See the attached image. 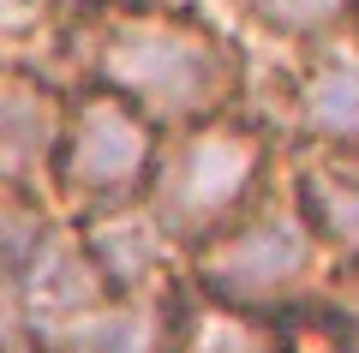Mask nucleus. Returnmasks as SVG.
I'll list each match as a JSON object with an SVG mask.
<instances>
[{
	"mask_svg": "<svg viewBox=\"0 0 359 353\" xmlns=\"http://www.w3.org/2000/svg\"><path fill=\"white\" fill-rule=\"evenodd\" d=\"M90 78L96 90L132 102L150 126H198L233 114L245 84L240 48L198 13H162V6H126L102 18L90 36Z\"/></svg>",
	"mask_w": 359,
	"mask_h": 353,
	"instance_id": "1",
	"label": "nucleus"
},
{
	"mask_svg": "<svg viewBox=\"0 0 359 353\" xmlns=\"http://www.w3.org/2000/svg\"><path fill=\"white\" fill-rule=\"evenodd\" d=\"M264 174H269L264 126L245 114H216V120H198V126H180L162 138L144 204L168 227V240L192 252L252 210L264 192Z\"/></svg>",
	"mask_w": 359,
	"mask_h": 353,
	"instance_id": "2",
	"label": "nucleus"
},
{
	"mask_svg": "<svg viewBox=\"0 0 359 353\" xmlns=\"http://www.w3.org/2000/svg\"><path fill=\"white\" fill-rule=\"evenodd\" d=\"M323 246L294 198H257L240 222L210 234L186 252V281L198 300L233 305V312H282L318 281Z\"/></svg>",
	"mask_w": 359,
	"mask_h": 353,
	"instance_id": "3",
	"label": "nucleus"
},
{
	"mask_svg": "<svg viewBox=\"0 0 359 353\" xmlns=\"http://www.w3.org/2000/svg\"><path fill=\"white\" fill-rule=\"evenodd\" d=\"M156 156H162V126H150L132 102H120V96H108V90L90 84L84 96L66 108L54 180H60V192L78 204V215H84V210H96V204L144 198Z\"/></svg>",
	"mask_w": 359,
	"mask_h": 353,
	"instance_id": "4",
	"label": "nucleus"
},
{
	"mask_svg": "<svg viewBox=\"0 0 359 353\" xmlns=\"http://www.w3.org/2000/svg\"><path fill=\"white\" fill-rule=\"evenodd\" d=\"M84 258L96 264L102 288L114 300H138V293H168L174 288V258L180 246L168 240V227L150 215L144 198H120V204H96L72 222Z\"/></svg>",
	"mask_w": 359,
	"mask_h": 353,
	"instance_id": "5",
	"label": "nucleus"
},
{
	"mask_svg": "<svg viewBox=\"0 0 359 353\" xmlns=\"http://www.w3.org/2000/svg\"><path fill=\"white\" fill-rule=\"evenodd\" d=\"M13 293H18V317H25L30 347H48V341L66 335L78 317H90L102 300H114V293L102 288V276H96V264L84 258V246H78L72 227H54L48 240L36 246V258L18 269Z\"/></svg>",
	"mask_w": 359,
	"mask_h": 353,
	"instance_id": "6",
	"label": "nucleus"
},
{
	"mask_svg": "<svg viewBox=\"0 0 359 353\" xmlns=\"http://www.w3.org/2000/svg\"><path fill=\"white\" fill-rule=\"evenodd\" d=\"M72 102L36 72V66H0V186H30L54 174Z\"/></svg>",
	"mask_w": 359,
	"mask_h": 353,
	"instance_id": "7",
	"label": "nucleus"
},
{
	"mask_svg": "<svg viewBox=\"0 0 359 353\" xmlns=\"http://www.w3.org/2000/svg\"><path fill=\"white\" fill-rule=\"evenodd\" d=\"M186 293H138V300H102L90 317H78L66 335H54L42 353H174Z\"/></svg>",
	"mask_w": 359,
	"mask_h": 353,
	"instance_id": "8",
	"label": "nucleus"
},
{
	"mask_svg": "<svg viewBox=\"0 0 359 353\" xmlns=\"http://www.w3.org/2000/svg\"><path fill=\"white\" fill-rule=\"evenodd\" d=\"M294 204L323 252L359 264V150H311L294 168Z\"/></svg>",
	"mask_w": 359,
	"mask_h": 353,
	"instance_id": "9",
	"label": "nucleus"
},
{
	"mask_svg": "<svg viewBox=\"0 0 359 353\" xmlns=\"http://www.w3.org/2000/svg\"><path fill=\"white\" fill-rule=\"evenodd\" d=\"M294 120L318 150H359V48H330L299 72Z\"/></svg>",
	"mask_w": 359,
	"mask_h": 353,
	"instance_id": "10",
	"label": "nucleus"
},
{
	"mask_svg": "<svg viewBox=\"0 0 359 353\" xmlns=\"http://www.w3.org/2000/svg\"><path fill=\"white\" fill-rule=\"evenodd\" d=\"M174 353H287V335L276 329V317L210 305L198 293H186V317H180V347Z\"/></svg>",
	"mask_w": 359,
	"mask_h": 353,
	"instance_id": "11",
	"label": "nucleus"
},
{
	"mask_svg": "<svg viewBox=\"0 0 359 353\" xmlns=\"http://www.w3.org/2000/svg\"><path fill=\"white\" fill-rule=\"evenodd\" d=\"M54 234L48 210L30 186H0V281H18V269L36 258V246Z\"/></svg>",
	"mask_w": 359,
	"mask_h": 353,
	"instance_id": "12",
	"label": "nucleus"
},
{
	"mask_svg": "<svg viewBox=\"0 0 359 353\" xmlns=\"http://www.w3.org/2000/svg\"><path fill=\"white\" fill-rule=\"evenodd\" d=\"M359 0H245V13L257 18L264 30H276V36H323V30L335 25V18H347Z\"/></svg>",
	"mask_w": 359,
	"mask_h": 353,
	"instance_id": "13",
	"label": "nucleus"
},
{
	"mask_svg": "<svg viewBox=\"0 0 359 353\" xmlns=\"http://www.w3.org/2000/svg\"><path fill=\"white\" fill-rule=\"evenodd\" d=\"M335 324H341V341L359 353V269L335 288Z\"/></svg>",
	"mask_w": 359,
	"mask_h": 353,
	"instance_id": "14",
	"label": "nucleus"
},
{
	"mask_svg": "<svg viewBox=\"0 0 359 353\" xmlns=\"http://www.w3.org/2000/svg\"><path fill=\"white\" fill-rule=\"evenodd\" d=\"M287 353H353V347L335 335V341H287Z\"/></svg>",
	"mask_w": 359,
	"mask_h": 353,
	"instance_id": "15",
	"label": "nucleus"
},
{
	"mask_svg": "<svg viewBox=\"0 0 359 353\" xmlns=\"http://www.w3.org/2000/svg\"><path fill=\"white\" fill-rule=\"evenodd\" d=\"M0 6H25V0H0Z\"/></svg>",
	"mask_w": 359,
	"mask_h": 353,
	"instance_id": "16",
	"label": "nucleus"
}]
</instances>
